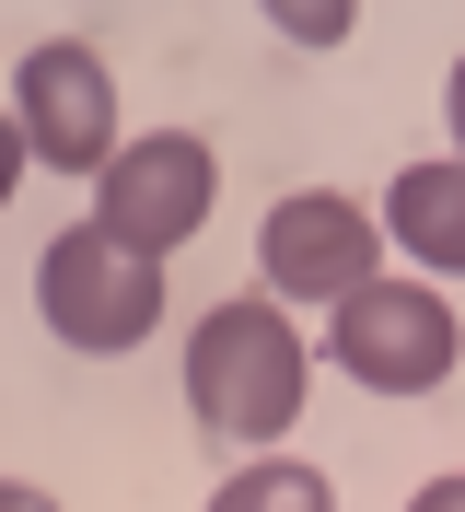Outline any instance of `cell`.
Wrapping results in <instances>:
<instances>
[{"label":"cell","mask_w":465,"mask_h":512,"mask_svg":"<svg viewBox=\"0 0 465 512\" xmlns=\"http://www.w3.org/2000/svg\"><path fill=\"white\" fill-rule=\"evenodd\" d=\"M0 512H59V501H47V489H0Z\"/></svg>","instance_id":"12"},{"label":"cell","mask_w":465,"mask_h":512,"mask_svg":"<svg viewBox=\"0 0 465 512\" xmlns=\"http://www.w3.org/2000/svg\"><path fill=\"white\" fill-rule=\"evenodd\" d=\"M407 512H465V478H431V489H419Z\"/></svg>","instance_id":"10"},{"label":"cell","mask_w":465,"mask_h":512,"mask_svg":"<svg viewBox=\"0 0 465 512\" xmlns=\"http://www.w3.org/2000/svg\"><path fill=\"white\" fill-rule=\"evenodd\" d=\"M210 512H338V489L314 478V466H291V454H268V466H245V478H221Z\"/></svg>","instance_id":"8"},{"label":"cell","mask_w":465,"mask_h":512,"mask_svg":"<svg viewBox=\"0 0 465 512\" xmlns=\"http://www.w3.org/2000/svg\"><path fill=\"white\" fill-rule=\"evenodd\" d=\"M384 233H396L419 268H465V152L454 163H407L396 198H384Z\"/></svg>","instance_id":"7"},{"label":"cell","mask_w":465,"mask_h":512,"mask_svg":"<svg viewBox=\"0 0 465 512\" xmlns=\"http://www.w3.org/2000/svg\"><path fill=\"white\" fill-rule=\"evenodd\" d=\"M442 117H454V152H465V59H454V94H442Z\"/></svg>","instance_id":"11"},{"label":"cell","mask_w":465,"mask_h":512,"mask_svg":"<svg viewBox=\"0 0 465 512\" xmlns=\"http://www.w3.org/2000/svg\"><path fill=\"white\" fill-rule=\"evenodd\" d=\"M12 140L35 163H59V175H105L128 152L117 140V82H105V59H93L82 35L24 47V70H12Z\"/></svg>","instance_id":"4"},{"label":"cell","mask_w":465,"mask_h":512,"mask_svg":"<svg viewBox=\"0 0 465 512\" xmlns=\"http://www.w3.org/2000/svg\"><path fill=\"white\" fill-rule=\"evenodd\" d=\"M303 384H314V350L279 315V291H221L210 326L186 338V408L221 443H279L303 419Z\"/></svg>","instance_id":"1"},{"label":"cell","mask_w":465,"mask_h":512,"mask_svg":"<svg viewBox=\"0 0 465 512\" xmlns=\"http://www.w3.org/2000/svg\"><path fill=\"white\" fill-rule=\"evenodd\" d=\"M35 315L70 350H140L163 326V256H140L105 222H70L59 245L35 256Z\"/></svg>","instance_id":"2"},{"label":"cell","mask_w":465,"mask_h":512,"mask_svg":"<svg viewBox=\"0 0 465 512\" xmlns=\"http://www.w3.org/2000/svg\"><path fill=\"white\" fill-rule=\"evenodd\" d=\"M210 187H221V163L198 128H152V140H128L105 175H93V222L128 233L140 256H175L198 245V222H210Z\"/></svg>","instance_id":"5"},{"label":"cell","mask_w":465,"mask_h":512,"mask_svg":"<svg viewBox=\"0 0 465 512\" xmlns=\"http://www.w3.org/2000/svg\"><path fill=\"white\" fill-rule=\"evenodd\" d=\"M454 350H465V326L431 280H372L326 315V361L349 384H372V396H431L454 373Z\"/></svg>","instance_id":"3"},{"label":"cell","mask_w":465,"mask_h":512,"mask_svg":"<svg viewBox=\"0 0 465 512\" xmlns=\"http://www.w3.org/2000/svg\"><path fill=\"white\" fill-rule=\"evenodd\" d=\"M384 245H396V233H372L338 187H303V198H279V210H268V233H256V268H268L279 303H326V315H338L349 291L384 280Z\"/></svg>","instance_id":"6"},{"label":"cell","mask_w":465,"mask_h":512,"mask_svg":"<svg viewBox=\"0 0 465 512\" xmlns=\"http://www.w3.org/2000/svg\"><path fill=\"white\" fill-rule=\"evenodd\" d=\"M291 47H349V24H361V0H256Z\"/></svg>","instance_id":"9"}]
</instances>
